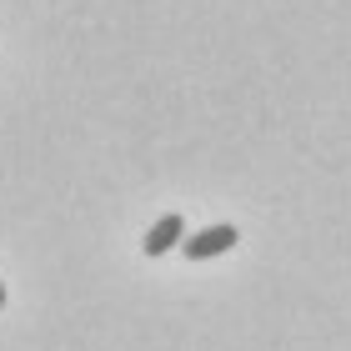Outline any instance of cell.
<instances>
[{"mask_svg": "<svg viewBox=\"0 0 351 351\" xmlns=\"http://www.w3.org/2000/svg\"><path fill=\"white\" fill-rule=\"evenodd\" d=\"M236 241H241V231H236V226H211V231H201V236H191V241H186V256L191 261H206V256L231 251Z\"/></svg>", "mask_w": 351, "mask_h": 351, "instance_id": "cell-1", "label": "cell"}, {"mask_svg": "<svg viewBox=\"0 0 351 351\" xmlns=\"http://www.w3.org/2000/svg\"><path fill=\"white\" fill-rule=\"evenodd\" d=\"M181 231H186V221H181V216H161V221H156V226L146 231L141 251H146V256H166L171 246H181Z\"/></svg>", "mask_w": 351, "mask_h": 351, "instance_id": "cell-2", "label": "cell"}, {"mask_svg": "<svg viewBox=\"0 0 351 351\" xmlns=\"http://www.w3.org/2000/svg\"><path fill=\"white\" fill-rule=\"evenodd\" d=\"M0 306H5V281H0Z\"/></svg>", "mask_w": 351, "mask_h": 351, "instance_id": "cell-3", "label": "cell"}]
</instances>
